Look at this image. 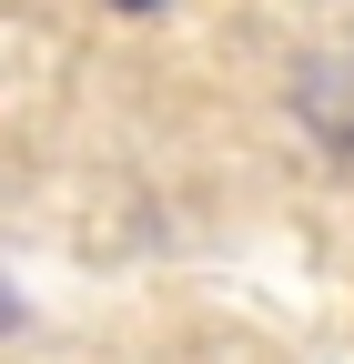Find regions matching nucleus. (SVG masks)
<instances>
[{
	"label": "nucleus",
	"instance_id": "obj_1",
	"mask_svg": "<svg viewBox=\"0 0 354 364\" xmlns=\"http://www.w3.org/2000/svg\"><path fill=\"white\" fill-rule=\"evenodd\" d=\"M122 11H152V0H122Z\"/></svg>",
	"mask_w": 354,
	"mask_h": 364
}]
</instances>
